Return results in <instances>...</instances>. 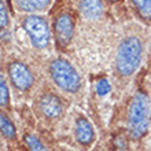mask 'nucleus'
<instances>
[{
	"instance_id": "1",
	"label": "nucleus",
	"mask_w": 151,
	"mask_h": 151,
	"mask_svg": "<svg viewBox=\"0 0 151 151\" xmlns=\"http://www.w3.org/2000/svg\"><path fill=\"white\" fill-rule=\"evenodd\" d=\"M150 102L146 93L137 92L132 98L128 110V127L129 132L135 139H140L147 133L150 128Z\"/></svg>"
},
{
	"instance_id": "2",
	"label": "nucleus",
	"mask_w": 151,
	"mask_h": 151,
	"mask_svg": "<svg viewBox=\"0 0 151 151\" xmlns=\"http://www.w3.org/2000/svg\"><path fill=\"white\" fill-rule=\"evenodd\" d=\"M142 60V43L136 37H128L121 43L115 58V69L119 76L128 77L137 70Z\"/></svg>"
},
{
	"instance_id": "3",
	"label": "nucleus",
	"mask_w": 151,
	"mask_h": 151,
	"mask_svg": "<svg viewBox=\"0 0 151 151\" xmlns=\"http://www.w3.org/2000/svg\"><path fill=\"white\" fill-rule=\"evenodd\" d=\"M50 74L54 83L66 92H77L81 87V80L73 65L63 58H56L50 65Z\"/></svg>"
},
{
	"instance_id": "4",
	"label": "nucleus",
	"mask_w": 151,
	"mask_h": 151,
	"mask_svg": "<svg viewBox=\"0 0 151 151\" xmlns=\"http://www.w3.org/2000/svg\"><path fill=\"white\" fill-rule=\"evenodd\" d=\"M24 29L36 48H45L50 44V26L45 18L29 15L24 19Z\"/></svg>"
},
{
	"instance_id": "5",
	"label": "nucleus",
	"mask_w": 151,
	"mask_h": 151,
	"mask_svg": "<svg viewBox=\"0 0 151 151\" xmlns=\"http://www.w3.org/2000/svg\"><path fill=\"white\" fill-rule=\"evenodd\" d=\"M8 77L18 91H29L33 87L35 77L30 69L22 62H12L8 68Z\"/></svg>"
},
{
	"instance_id": "6",
	"label": "nucleus",
	"mask_w": 151,
	"mask_h": 151,
	"mask_svg": "<svg viewBox=\"0 0 151 151\" xmlns=\"http://www.w3.org/2000/svg\"><path fill=\"white\" fill-rule=\"evenodd\" d=\"M74 33V19L70 14H60L54 22L55 41L59 47H66L70 44Z\"/></svg>"
},
{
	"instance_id": "7",
	"label": "nucleus",
	"mask_w": 151,
	"mask_h": 151,
	"mask_svg": "<svg viewBox=\"0 0 151 151\" xmlns=\"http://www.w3.org/2000/svg\"><path fill=\"white\" fill-rule=\"evenodd\" d=\"M37 109L40 114L48 119H55L63 113V104L54 93H44L37 100Z\"/></svg>"
},
{
	"instance_id": "8",
	"label": "nucleus",
	"mask_w": 151,
	"mask_h": 151,
	"mask_svg": "<svg viewBox=\"0 0 151 151\" xmlns=\"http://www.w3.org/2000/svg\"><path fill=\"white\" fill-rule=\"evenodd\" d=\"M74 136H76V140L80 144H83V146H88V144H91L93 142L95 132H93V128H92L91 122L87 118L81 117V118H78L76 121Z\"/></svg>"
},
{
	"instance_id": "9",
	"label": "nucleus",
	"mask_w": 151,
	"mask_h": 151,
	"mask_svg": "<svg viewBox=\"0 0 151 151\" xmlns=\"http://www.w3.org/2000/svg\"><path fill=\"white\" fill-rule=\"evenodd\" d=\"M80 11L89 19H98L103 14V4L100 0H80Z\"/></svg>"
},
{
	"instance_id": "10",
	"label": "nucleus",
	"mask_w": 151,
	"mask_h": 151,
	"mask_svg": "<svg viewBox=\"0 0 151 151\" xmlns=\"http://www.w3.org/2000/svg\"><path fill=\"white\" fill-rule=\"evenodd\" d=\"M14 3L24 12H40L51 4V0H14Z\"/></svg>"
},
{
	"instance_id": "11",
	"label": "nucleus",
	"mask_w": 151,
	"mask_h": 151,
	"mask_svg": "<svg viewBox=\"0 0 151 151\" xmlns=\"http://www.w3.org/2000/svg\"><path fill=\"white\" fill-rule=\"evenodd\" d=\"M0 133L8 140H12L17 137V129L12 121L1 111H0Z\"/></svg>"
},
{
	"instance_id": "12",
	"label": "nucleus",
	"mask_w": 151,
	"mask_h": 151,
	"mask_svg": "<svg viewBox=\"0 0 151 151\" xmlns=\"http://www.w3.org/2000/svg\"><path fill=\"white\" fill-rule=\"evenodd\" d=\"M24 142L29 151H48V148L45 147V144L37 136L32 135V133H26L24 136Z\"/></svg>"
},
{
	"instance_id": "13",
	"label": "nucleus",
	"mask_w": 151,
	"mask_h": 151,
	"mask_svg": "<svg viewBox=\"0 0 151 151\" xmlns=\"http://www.w3.org/2000/svg\"><path fill=\"white\" fill-rule=\"evenodd\" d=\"M137 12L144 19H151V0H132Z\"/></svg>"
},
{
	"instance_id": "14",
	"label": "nucleus",
	"mask_w": 151,
	"mask_h": 151,
	"mask_svg": "<svg viewBox=\"0 0 151 151\" xmlns=\"http://www.w3.org/2000/svg\"><path fill=\"white\" fill-rule=\"evenodd\" d=\"M10 104V89H8L7 81L0 76V109L8 107Z\"/></svg>"
},
{
	"instance_id": "15",
	"label": "nucleus",
	"mask_w": 151,
	"mask_h": 151,
	"mask_svg": "<svg viewBox=\"0 0 151 151\" xmlns=\"http://www.w3.org/2000/svg\"><path fill=\"white\" fill-rule=\"evenodd\" d=\"M8 11H7V7L4 4L3 0H0V30L1 29H6L8 26Z\"/></svg>"
},
{
	"instance_id": "16",
	"label": "nucleus",
	"mask_w": 151,
	"mask_h": 151,
	"mask_svg": "<svg viewBox=\"0 0 151 151\" xmlns=\"http://www.w3.org/2000/svg\"><path fill=\"white\" fill-rule=\"evenodd\" d=\"M96 89H98V93H99V95H106V93H109V91H110V84H109V81L106 78H102L96 84Z\"/></svg>"
},
{
	"instance_id": "17",
	"label": "nucleus",
	"mask_w": 151,
	"mask_h": 151,
	"mask_svg": "<svg viewBox=\"0 0 151 151\" xmlns=\"http://www.w3.org/2000/svg\"><path fill=\"white\" fill-rule=\"evenodd\" d=\"M110 1H118V0H110Z\"/></svg>"
},
{
	"instance_id": "18",
	"label": "nucleus",
	"mask_w": 151,
	"mask_h": 151,
	"mask_svg": "<svg viewBox=\"0 0 151 151\" xmlns=\"http://www.w3.org/2000/svg\"><path fill=\"white\" fill-rule=\"evenodd\" d=\"M95 151H102V150H95Z\"/></svg>"
}]
</instances>
